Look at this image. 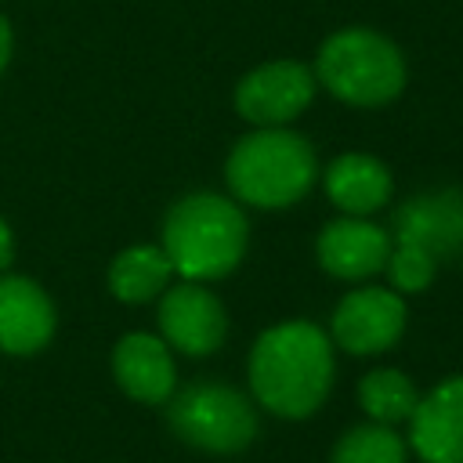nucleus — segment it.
Returning <instances> with one entry per match:
<instances>
[{
  "mask_svg": "<svg viewBox=\"0 0 463 463\" xmlns=\"http://www.w3.org/2000/svg\"><path fill=\"white\" fill-rule=\"evenodd\" d=\"M333 387V344L315 322H282L257 336L250 351L253 398L286 420L311 416Z\"/></svg>",
  "mask_w": 463,
  "mask_h": 463,
  "instance_id": "obj_1",
  "label": "nucleus"
},
{
  "mask_svg": "<svg viewBox=\"0 0 463 463\" xmlns=\"http://www.w3.org/2000/svg\"><path fill=\"white\" fill-rule=\"evenodd\" d=\"M250 242V224L239 203L217 192H192L163 217V253L174 275L188 282H213L239 268Z\"/></svg>",
  "mask_w": 463,
  "mask_h": 463,
  "instance_id": "obj_2",
  "label": "nucleus"
},
{
  "mask_svg": "<svg viewBox=\"0 0 463 463\" xmlns=\"http://www.w3.org/2000/svg\"><path fill=\"white\" fill-rule=\"evenodd\" d=\"M315 174L318 163L311 145L286 127H260L246 134L224 163L232 195L257 210L293 206L315 184Z\"/></svg>",
  "mask_w": 463,
  "mask_h": 463,
  "instance_id": "obj_3",
  "label": "nucleus"
},
{
  "mask_svg": "<svg viewBox=\"0 0 463 463\" xmlns=\"http://www.w3.org/2000/svg\"><path fill=\"white\" fill-rule=\"evenodd\" d=\"M315 76L344 105L376 109L402 94L405 58L383 33L351 25V29L333 33L318 47Z\"/></svg>",
  "mask_w": 463,
  "mask_h": 463,
  "instance_id": "obj_4",
  "label": "nucleus"
},
{
  "mask_svg": "<svg viewBox=\"0 0 463 463\" xmlns=\"http://www.w3.org/2000/svg\"><path fill=\"white\" fill-rule=\"evenodd\" d=\"M166 420L174 427V434L203 452H239L253 441L257 434V412L246 402L242 391L217 383V380H199L188 383L184 391L166 398Z\"/></svg>",
  "mask_w": 463,
  "mask_h": 463,
  "instance_id": "obj_5",
  "label": "nucleus"
},
{
  "mask_svg": "<svg viewBox=\"0 0 463 463\" xmlns=\"http://www.w3.org/2000/svg\"><path fill=\"white\" fill-rule=\"evenodd\" d=\"M315 98V72L300 61L279 58L246 72L235 87V109L257 127H286Z\"/></svg>",
  "mask_w": 463,
  "mask_h": 463,
  "instance_id": "obj_6",
  "label": "nucleus"
},
{
  "mask_svg": "<svg viewBox=\"0 0 463 463\" xmlns=\"http://www.w3.org/2000/svg\"><path fill=\"white\" fill-rule=\"evenodd\" d=\"M405 333V300L383 286L351 289L333 311V340L351 354H380Z\"/></svg>",
  "mask_w": 463,
  "mask_h": 463,
  "instance_id": "obj_7",
  "label": "nucleus"
},
{
  "mask_svg": "<svg viewBox=\"0 0 463 463\" xmlns=\"http://www.w3.org/2000/svg\"><path fill=\"white\" fill-rule=\"evenodd\" d=\"M159 333L166 347H177L184 354H210L221 347L228 333V318L221 300L203 282H177L166 286L159 297Z\"/></svg>",
  "mask_w": 463,
  "mask_h": 463,
  "instance_id": "obj_8",
  "label": "nucleus"
},
{
  "mask_svg": "<svg viewBox=\"0 0 463 463\" xmlns=\"http://www.w3.org/2000/svg\"><path fill=\"white\" fill-rule=\"evenodd\" d=\"M391 242H409L434 260L463 250V192L434 188L405 199L391 221Z\"/></svg>",
  "mask_w": 463,
  "mask_h": 463,
  "instance_id": "obj_9",
  "label": "nucleus"
},
{
  "mask_svg": "<svg viewBox=\"0 0 463 463\" xmlns=\"http://www.w3.org/2000/svg\"><path fill=\"white\" fill-rule=\"evenodd\" d=\"M409 445L423 463H463V376L441 380L416 402Z\"/></svg>",
  "mask_w": 463,
  "mask_h": 463,
  "instance_id": "obj_10",
  "label": "nucleus"
},
{
  "mask_svg": "<svg viewBox=\"0 0 463 463\" xmlns=\"http://www.w3.org/2000/svg\"><path fill=\"white\" fill-rule=\"evenodd\" d=\"M318 264L344 282H362L387 268L391 232L373 224L369 217H340L329 221L318 235Z\"/></svg>",
  "mask_w": 463,
  "mask_h": 463,
  "instance_id": "obj_11",
  "label": "nucleus"
},
{
  "mask_svg": "<svg viewBox=\"0 0 463 463\" xmlns=\"http://www.w3.org/2000/svg\"><path fill=\"white\" fill-rule=\"evenodd\" d=\"M54 336V304L25 275H0V351L33 354Z\"/></svg>",
  "mask_w": 463,
  "mask_h": 463,
  "instance_id": "obj_12",
  "label": "nucleus"
},
{
  "mask_svg": "<svg viewBox=\"0 0 463 463\" xmlns=\"http://www.w3.org/2000/svg\"><path fill=\"white\" fill-rule=\"evenodd\" d=\"M112 373H116V383L134 402H145V405L166 402L177 383L170 347L163 336H152V333H127L112 351Z\"/></svg>",
  "mask_w": 463,
  "mask_h": 463,
  "instance_id": "obj_13",
  "label": "nucleus"
},
{
  "mask_svg": "<svg viewBox=\"0 0 463 463\" xmlns=\"http://www.w3.org/2000/svg\"><path fill=\"white\" fill-rule=\"evenodd\" d=\"M391 170L365 152H344L326 170V192L344 217H369L391 199Z\"/></svg>",
  "mask_w": 463,
  "mask_h": 463,
  "instance_id": "obj_14",
  "label": "nucleus"
},
{
  "mask_svg": "<svg viewBox=\"0 0 463 463\" xmlns=\"http://www.w3.org/2000/svg\"><path fill=\"white\" fill-rule=\"evenodd\" d=\"M174 279V264L163 253V246H130L112 257L109 264V289L123 304H145L156 300Z\"/></svg>",
  "mask_w": 463,
  "mask_h": 463,
  "instance_id": "obj_15",
  "label": "nucleus"
},
{
  "mask_svg": "<svg viewBox=\"0 0 463 463\" xmlns=\"http://www.w3.org/2000/svg\"><path fill=\"white\" fill-rule=\"evenodd\" d=\"M358 402L373 423L394 427V423H409V416L420 402V391L398 369H373L358 383Z\"/></svg>",
  "mask_w": 463,
  "mask_h": 463,
  "instance_id": "obj_16",
  "label": "nucleus"
},
{
  "mask_svg": "<svg viewBox=\"0 0 463 463\" xmlns=\"http://www.w3.org/2000/svg\"><path fill=\"white\" fill-rule=\"evenodd\" d=\"M333 463H405V441L387 423H358L336 441Z\"/></svg>",
  "mask_w": 463,
  "mask_h": 463,
  "instance_id": "obj_17",
  "label": "nucleus"
},
{
  "mask_svg": "<svg viewBox=\"0 0 463 463\" xmlns=\"http://www.w3.org/2000/svg\"><path fill=\"white\" fill-rule=\"evenodd\" d=\"M387 271H391V286L394 293H420L434 282L438 260L430 253H423L420 246L409 242H391V257H387Z\"/></svg>",
  "mask_w": 463,
  "mask_h": 463,
  "instance_id": "obj_18",
  "label": "nucleus"
},
{
  "mask_svg": "<svg viewBox=\"0 0 463 463\" xmlns=\"http://www.w3.org/2000/svg\"><path fill=\"white\" fill-rule=\"evenodd\" d=\"M11 257H14V239H11V228H7V221L0 217V271L11 264Z\"/></svg>",
  "mask_w": 463,
  "mask_h": 463,
  "instance_id": "obj_19",
  "label": "nucleus"
},
{
  "mask_svg": "<svg viewBox=\"0 0 463 463\" xmlns=\"http://www.w3.org/2000/svg\"><path fill=\"white\" fill-rule=\"evenodd\" d=\"M7 58H11V25H7V18L0 14V72L7 69Z\"/></svg>",
  "mask_w": 463,
  "mask_h": 463,
  "instance_id": "obj_20",
  "label": "nucleus"
}]
</instances>
